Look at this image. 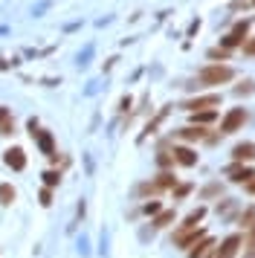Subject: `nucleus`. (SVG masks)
Instances as JSON below:
<instances>
[{"instance_id":"nucleus-18","label":"nucleus","mask_w":255,"mask_h":258,"mask_svg":"<svg viewBox=\"0 0 255 258\" xmlns=\"http://www.w3.org/2000/svg\"><path fill=\"white\" fill-rule=\"evenodd\" d=\"M203 218H206V209L200 206V209H195V212H192V215H185V221L180 223V226H197V223L203 221Z\"/></svg>"},{"instance_id":"nucleus-19","label":"nucleus","mask_w":255,"mask_h":258,"mask_svg":"<svg viewBox=\"0 0 255 258\" xmlns=\"http://www.w3.org/2000/svg\"><path fill=\"white\" fill-rule=\"evenodd\" d=\"M220 195H223V186H220V183H209V186L203 188V191H200V198H203V200L220 198Z\"/></svg>"},{"instance_id":"nucleus-12","label":"nucleus","mask_w":255,"mask_h":258,"mask_svg":"<svg viewBox=\"0 0 255 258\" xmlns=\"http://www.w3.org/2000/svg\"><path fill=\"white\" fill-rule=\"evenodd\" d=\"M229 180H232V183H252V180H255V171H252V168L232 165V168H229Z\"/></svg>"},{"instance_id":"nucleus-4","label":"nucleus","mask_w":255,"mask_h":258,"mask_svg":"<svg viewBox=\"0 0 255 258\" xmlns=\"http://www.w3.org/2000/svg\"><path fill=\"white\" fill-rule=\"evenodd\" d=\"M246 29H249V21H238L235 29H232L226 38H220V47L223 49H232V47H243L246 44Z\"/></svg>"},{"instance_id":"nucleus-23","label":"nucleus","mask_w":255,"mask_h":258,"mask_svg":"<svg viewBox=\"0 0 255 258\" xmlns=\"http://www.w3.org/2000/svg\"><path fill=\"white\" fill-rule=\"evenodd\" d=\"M243 246H246L243 249V258H255V226H252V232H249V238L243 241Z\"/></svg>"},{"instance_id":"nucleus-10","label":"nucleus","mask_w":255,"mask_h":258,"mask_svg":"<svg viewBox=\"0 0 255 258\" xmlns=\"http://www.w3.org/2000/svg\"><path fill=\"white\" fill-rule=\"evenodd\" d=\"M6 165H12L15 171H23L26 168V154H23V148H9L6 151Z\"/></svg>"},{"instance_id":"nucleus-3","label":"nucleus","mask_w":255,"mask_h":258,"mask_svg":"<svg viewBox=\"0 0 255 258\" xmlns=\"http://www.w3.org/2000/svg\"><path fill=\"white\" fill-rule=\"evenodd\" d=\"M197 238H203V229H197V226H177L174 229V244L180 246V249L195 246Z\"/></svg>"},{"instance_id":"nucleus-7","label":"nucleus","mask_w":255,"mask_h":258,"mask_svg":"<svg viewBox=\"0 0 255 258\" xmlns=\"http://www.w3.org/2000/svg\"><path fill=\"white\" fill-rule=\"evenodd\" d=\"M232 160L235 163H252L255 160V142H238L232 148Z\"/></svg>"},{"instance_id":"nucleus-31","label":"nucleus","mask_w":255,"mask_h":258,"mask_svg":"<svg viewBox=\"0 0 255 258\" xmlns=\"http://www.w3.org/2000/svg\"><path fill=\"white\" fill-rule=\"evenodd\" d=\"M12 131H15V125H12V122H3V125H0V134H12Z\"/></svg>"},{"instance_id":"nucleus-28","label":"nucleus","mask_w":255,"mask_h":258,"mask_svg":"<svg viewBox=\"0 0 255 258\" xmlns=\"http://www.w3.org/2000/svg\"><path fill=\"white\" fill-rule=\"evenodd\" d=\"M142 212H145V215H154V218H157V215H160V203H157V200H151V203H145V209H142Z\"/></svg>"},{"instance_id":"nucleus-1","label":"nucleus","mask_w":255,"mask_h":258,"mask_svg":"<svg viewBox=\"0 0 255 258\" xmlns=\"http://www.w3.org/2000/svg\"><path fill=\"white\" fill-rule=\"evenodd\" d=\"M235 79V70H232L229 64H212V67H203L200 76H197V82L206 84V87H215V84H226Z\"/></svg>"},{"instance_id":"nucleus-5","label":"nucleus","mask_w":255,"mask_h":258,"mask_svg":"<svg viewBox=\"0 0 255 258\" xmlns=\"http://www.w3.org/2000/svg\"><path fill=\"white\" fill-rule=\"evenodd\" d=\"M220 105V93H209V96H197V99H188L183 102V107L188 113H195V110H212V107Z\"/></svg>"},{"instance_id":"nucleus-15","label":"nucleus","mask_w":255,"mask_h":258,"mask_svg":"<svg viewBox=\"0 0 255 258\" xmlns=\"http://www.w3.org/2000/svg\"><path fill=\"white\" fill-rule=\"evenodd\" d=\"M215 116H218L215 107H212V110H195V113H192V125H206V122H212Z\"/></svg>"},{"instance_id":"nucleus-20","label":"nucleus","mask_w":255,"mask_h":258,"mask_svg":"<svg viewBox=\"0 0 255 258\" xmlns=\"http://www.w3.org/2000/svg\"><path fill=\"white\" fill-rule=\"evenodd\" d=\"M241 226H243V229H252V226H255V206H246V209H243Z\"/></svg>"},{"instance_id":"nucleus-22","label":"nucleus","mask_w":255,"mask_h":258,"mask_svg":"<svg viewBox=\"0 0 255 258\" xmlns=\"http://www.w3.org/2000/svg\"><path fill=\"white\" fill-rule=\"evenodd\" d=\"M249 93H255V82L252 79H246V82H241L238 87H235V96H249Z\"/></svg>"},{"instance_id":"nucleus-33","label":"nucleus","mask_w":255,"mask_h":258,"mask_svg":"<svg viewBox=\"0 0 255 258\" xmlns=\"http://www.w3.org/2000/svg\"><path fill=\"white\" fill-rule=\"evenodd\" d=\"M246 188H249V191L255 195V180H252V183H246Z\"/></svg>"},{"instance_id":"nucleus-6","label":"nucleus","mask_w":255,"mask_h":258,"mask_svg":"<svg viewBox=\"0 0 255 258\" xmlns=\"http://www.w3.org/2000/svg\"><path fill=\"white\" fill-rule=\"evenodd\" d=\"M241 244H243V235H229V238L218 246L215 258H235L238 255V249H241Z\"/></svg>"},{"instance_id":"nucleus-8","label":"nucleus","mask_w":255,"mask_h":258,"mask_svg":"<svg viewBox=\"0 0 255 258\" xmlns=\"http://www.w3.org/2000/svg\"><path fill=\"white\" fill-rule=\"evenodd\" d=\"M177 140H183V142L206 140V128H203V125H188V128H180V131H177Z\"/></svg>"},{"instance_id":"nucleus-27","label":"nucleus","mask_w":255,"mask_h":258,"mask_svg":"<svg viewBox=\"0 0 255 258\" xmlns=\"http://www.w3.org/2000/svg\"><path fill=\"white\" fill-rule=\"evenodd\" d=\"M209 58H220V61H226V58H229V49H223V47H215L212 52H209Z\"/></svg>"},{"instance_id":"nucleus-32","label":"nucleus","mask_w":255,"mask_h":258,"mask_svg":"<svg viewBox=\"0 0 255 258\" xmlns=\"http://www.w3.org/2000/svg\"><path fill=\"white\" fill-rule=\"evenodd\" d=\"M6 116H9V110H6V107H0V122H3Z\"/></svg>"},{"instance_id":"nucleus-30","label":"nucleus","mask_w":255,"mask_h":258,"mask_svg":"<svg viewBox=\"0 0 255 258\" xmlns=\"http://www.w3.org/2000/svg\"><path fill=\"white\" fill-rule=\"evenodd\" d=\"M49 203H52V191L44 188V191H41V206H49Z\"/></svg>"},{"instance_id":"nucleus-26","label":"nucleus","mask_w":255,"mask_h":258,"mask_svg":"<svg viewBox=\"0 0 255 258\" xmlns=\"http://www.w3.org/2000/svg\"><path fill=\"white\" fill-rule=\"evenodd\" d=\"M188 191H192V186H188V183H183V186H174V200H183Z\"/></svg>"},{"instance_id":"nucleus-16","label":"nucleus","mask_w":255,"mask_h":258,"mask_svg":"<svg viewBox=\"0 0 255 258\" xmlns=\"http://www.w3.org/2000/svg\"><path fill=\"white\" fill-rule=\"evenodd\" d=\"M160 191H162V188L157 186L154 180H151V183H142V186H137V195H139V198H157Z\"/></svg>"},{"instance_id":"nucleus-2","label":"nucleus","mask_w":255,"mask_h":258,"mask_svg":"<svg viewBox=\"0 0 255 258\" xmlns=\"http://www.w3.org/2000/svg\"><path fill=\"white\" fill-rule=\"evenodd\" d=\"M243 122H246V110L243 107H232L229 113L220 119V134H235V131L243 128Z\"/></svg>"},{"instance_id":"nucleus-24","label":"nucleus","mask_w":255,"mask_h":258,"mask_svg":"<svg viewBox=\"0 0 255 258\" xmlns=\"http://www.w3.org/2000/svg\"><path fill=\"white\" fill-rule=\"evenodd\" d=\"M44 183H46V188L58 186V183H61V174H58V171H52V168H49V171H44Z\"/></svg>"},{"instance_id":"nucleus-17","label":"nucleus","mask_w":255,"mask_h":258,"mask_svg":"<svg viewBox=\"0 0 255 258\" xmlns=\"http://www.w3.org/2000/svg\"><path fill=\"white\" fill-rule=\"evenodd\" d=\"M174 221V209H162L160 215H157V218H154V226H157V229H162V226H168V223Z\"/></svg>"},{"instance_id":"nucleus-13","label":"nucleus","mask_w":255,"mask_h":258,"mask_svg":"<svg viewBox=\"0 0 255 258\" xmlns=\"http://www.w3.org/2000/svg\"><path fill=\"white\" fill-rule=\"evenodd\" d=\"M38 145H41V151L46 154V157H55V148H52V134L49 131H38Z\"/></svg>"},{"instance_id":"nucleus-9","label":"nucleus","mask_w":255,"mask_h":258,"mask_svg":"<svg viewBox=\"0 0 255 258\" xmlns=\"http://www.w3.org/2000/svg\"><path fill=\"white\" fill-rule=\"evenodd\" d=\"M174 160L180 165H185V168H192V165H197V151L185 148V145H177V148H174Z\"/></svg>"},{"instance_id":"nucleus-34","label":"nucleus","mask_w":255,"mask_h":258,"mask_svg":"<svg viewBox=\"0 0 255 258\" xmlns=\"http://www.w3.org/2000/svg\"><path fill=\"white\" fill-rule=\"evenodd\" d=\"M252 3H255V0H252Z\"/></svg>"},{"instance_id":"nucleus-25","label":"nucleus","mask_w":255,"mask_h":258,"mask_svg":"<svg viewBox=\"0 0 255 258\" xmlns=\"http://www.w3.org/2000/svg\"><path fill=\"white\" fill-rule=\"evenodd\" d=\"M157 163L162 165V168H168V165H174L177 160H174V151H160V157H157Z\"/></svg>"},{"instance_id":"nucleus-11","label":"nucleus","mask_w":255,"mask_h":258,"mask_svg":"<svg viewBox=\"0 0 255 258\" xmlns=\"http://www.w3.org/2000/svg\"><path fill=\"white\" fill-rule=\"evenodd\" d=\"M212 246H215L212 238H200L195 246H188V258H206L209 252H212Z\"/></svg>"},{"instance_id":"nucleus-21","label":"nucleus","mask_w":255,"mask_h":258,"mask_svg":"<svg viewBox=\"0 0 255 258\" xmlns=\"http://www.w3.org/2000/svg\"><path fill=\"white\" fill-rule=\"evenodd\" d=\"M12 200H15V188H12L9 183H3V186H0V203H3V206H12Z\"/></svg>"},{"instance_id":"nucleus-29","label":"nucleus","mask_w":255,"mask_h":258,"mask_svg":"<svg viewBox=\"0 0 255 258\" xmlns=\"http://www.w3.org/2000/svg\"><path fill=\"white\" fill-rule=\"evenodd\" d=\"M243 55H252L255 58V38H249V41L243 44Z\"/></svg>"},{"instance_id":"nucleus-14","label":"nucleus","mask_w":255,"mask_h":258,"mask_svg":"<svg viewBox=\"0 0 255 258\" xmlns=\"http://www.w3.org/2000/svg\"><path fill=\"white\" fill-rule=\"evenodd\" d=\"M154 183H157V186H160L162 191H165V188H174V186H177V177H174L171 171H160V174H157V180H154Z\"/></svg>"}]
</instances>
